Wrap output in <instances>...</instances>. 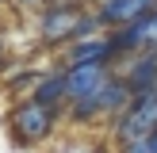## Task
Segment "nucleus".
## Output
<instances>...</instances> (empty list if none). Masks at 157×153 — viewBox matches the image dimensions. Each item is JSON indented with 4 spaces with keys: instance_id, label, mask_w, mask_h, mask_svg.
Instances as JSON below:
<instances>
[{
    "instance_id": "obj_1",
    "label": "nucleus",
    "mask_w": 157,
    "mask_h": 153,
    "mask_svg": "<svg viewBox=\"0 0 157 153\" xmlns=\"http://www.w3.org/2000/svg\"><path fill=\"white\" fill-rule=\"evenodd\" d=\"M130 99H134V92L127 88V80H123L119 73L107 76V84L100 92H92L88 99H77V103H69V122H77V126H92V122H115L123 111L130 107Z\"/></svg>"
},
{
    "instance_id": "obj_2",
    "label": "nucleus",
    "mask_w": 157,
    "mask_h": 153,
    "mask_svg": "<svg viewBox=\"0 0 157 153\" xmlns=\"http://www.w3.org/2000/svg\"><path fill=\"white\" fill-rule=\"evenodd\" d=\"M58 119H61V107H46L38 99H23V103L12 107L8 126H12V138L19 145H38L58 130Z\"/></svg>"
},
{
    "instance_id": "obj_3",
    "label": "nucleus",
    "mask_w": 157,
    "mask_h": 153,
    "mask_svg": "<svg viewBox=\"0 0 157 153\" xmlns=\"http://www.w3.org/2000/svg\"><path fill=\"white\" fill-rule=\"evenodd\" d=\"M153 130H157V92H150V96H134L130 107L111 122L115 145H130V142H138V138H150Z\"/></svg>"
},
{
    "instance_id": "obj_4",
    "label": "nucleus",
    "mask_w": 157,
    "mask_h": 153,
    "mask_svg": "<svg viewBox=\"0 0 157 153\" xmlns=\"http://www.w3.org/2000/svg\"><path fill=\"white\" fill-rule=\"evenodd\" d=\"M84 4H42L38 8V42L42 46H61L69 38H77V19H81Z\"/></svg>"
},
{
    "instance_id": "obj_5",
    "label": "nucleus",
    "mask_w": 157,
    "mask_h": 153,
    "mask_svg": "<svg viewBox=\"0 0 157 153\" xmlns=\"http://www.w3.org/2000/svg\"><path fill=\"white\" fill-rule=\"evenodd\" d=\"M61 69H65V107L100 92L107 84V76L115 73L111 65H61Z\"/></svg>"
},
{
    "instance_id": "obj_6",
    "label": "nucleus",
    "mask_w": 157,
    "mask_h": 153,
    "mask_svg": "<svg viewBox=\"0 0 157 153\" xmlns=\"http://www.w3.org/2000/svg\"><path fill=\"white\" fill-rule=\"evenodd\" d=\"M127 65L119 69V76L127 80V88L134 96H150L157 92V50H142V54H130L123 58Z\"/></svg>"
},
{
    "instance_id": "obj_7",
    "label": "nucleus",
    "mask_w": 157,
    "mask_h": 153,
    "mask_svg": "<svg viewBox=\"0 0 157 153\" xmlns=\"http://www.w3.org/2000/svg\"><path fill=\"white\" fill-rule=\"evenodd\" d=\"M65 65H115V54H111V42L107 35H96V38H81L65 50Z\"/></svg>"
},
{
    "instance_id": "obj_8",
    "label": "nucleus",
    "mask_w": 157,
    "mask_h": 153,
    "mask_svg": "<svg viewBox=\"0 0 157 153\" xmlns=\"http://www.w3.org/2000/svg\"><path fill=\"white\" fill-rule=\"evenodd\" d=\"M31 99L46 107H65V69H54V73H42L31 88Z\"/></svg>"
},
{
    "instance_id": "obj_9",
    "label": "nucleus",
    "mask_w": 157,
    "mask_h": 153,
    "mask_svg": "<svg viewBox=\"0 0 157 153\" xmlns=\"http://www.w3.org/2000/svg\"><path fill=\"white\" fill-rule=\"evenodd\" d=\"M96 35H104V19L84 8L81 19H77V38H73V42H81V38H96Z\"/></svg>"
},
{
    "instance_id": "obj_10",
    "label": "nucleus",
    "mask_w": 157,
    "mask_h": 153,
    "mask_svg": "<svg viewBox=\"0 0 157 153\" xmlns=\"http://www.w3.org/2000/svg\"><path fill=\"white\" fill-rule=\"evenodd\" d=\"M115 153H157V130L150 138H138V142H130V145H119Z\"/></svg>"
},
{
    "instance_id": "obj_11",
    "label": "nucleus",
    "mask_w": 157,
    "mask_h": 153,
    "mask_svg": "<svg viewBox=\"0 0 157 153\" xmlns=\"http://www.w3.org/2000/svg\"><path fill=\"white\" fill-rule=\"evenodd\" d=\"M12 4H19V8H42L46 0H12Z\"/></svg>"
},
{
    "instance_id": "obj_12",
    "label": "nucleus",
    "mask_w": 157,
    "mask_h": 153,
    "mask_svg": "<svg viewBox=\"0 0 157 153\" xmlns=\"http://www.w3.org/2000/svg\"><path fill=\"white\" fill-rule=\"evenodd\" d=\"M153 31H157V8H153Z\"/></svg>"
},
{
    "instance_id": "obj_13",
    "label": "nucleus",
    "mask_w": 157,
    "mask_h": 153,
    "mask_svg": "<svg viewBox=\"0 0 157 153\" xmlns=\"http://www.w3.org/2000/svg\"><path fill=\"white\" fill-rule=\"evenodd\" d=\"M0 65H4V46H0Z\"/></svg>"
},
{
    "instance_id": "obj_14",
    "label": "nucleus",
    "mask_w": 157,
    "mask_h": 153,
    "mask_svg": "<svg viewBox=\"0 0 157 153\" xmlns=\"http://www.w3.org/2000/svg\"><path fill=\"white\" fill-rule=\"evenodd\" d=\"M0 4H4V0H0Z\"/></svg>"
}]
</instances>
